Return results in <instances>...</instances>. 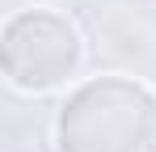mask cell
I'll return each instance as SVG.
<instances>
[{"mask_svg": "<svg viewBox=\"0 0 156 152\" xmlns=\"http://www.w3.org/2000/svg\"><path fill=\"white\" fill-rule=\"evenodd\" d=\"M59 152H156V93L135 76H89L55 114Z\"/></svg>", "mask_w": 156, "mask_h": 152, "instance_id": "1", "label": "cell"}, {"mask_svg": "<svg viewBox=\"0 0 156 152\" xmlns=\"http://www.w3.org/2000/svg\"><path fill=\"white\" fill-rule=\"evenodd\" d=\"M84 38L59 9H21L0 30V68L21 93H51L80 72Z\"/></svg>", "mask_w": 156, "mask_h": 152, "instance_id": "2", "label": "cell"}]
</instances>
